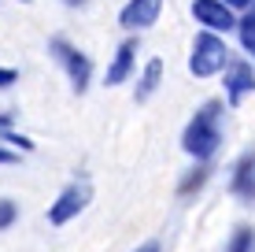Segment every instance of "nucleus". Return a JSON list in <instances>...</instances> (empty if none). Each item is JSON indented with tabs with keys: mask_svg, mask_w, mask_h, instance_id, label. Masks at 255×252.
Here are the masks:
<instances>
[{
	"mask_svg": "<svg viewBox=\"0 0 255 252\" xmlns=\"http://www.w3.org/2000/svg\"><path fill=\"white\" fill-rule=\"evenodd\" d=\"M218 115H222V108L211 100V104H204V108L196 111V119L189 123V130H185V149L192 156H211V152L218 149V141H222Z\"/></svg>",
	"mask_w": 255,
	"mask_h": 252,
	"instance_id": "nucleus-1",
	"label": "nucleus"
},
{
	"mask_svg": "<svg viewBox=\"0 0 255 252\" xmlns=\"http://www.w3.org/2000/svg\"><path fill=\"white\" fill-rule=\"evenodd\" d=\"M226 63V45L218 37H211V33H204V37H196V52H192V74H215L218 67Z\"/></svg>",
	"mask_w": 255,
	"mask_h": 252,
	"instance_id": "nucleus-2",
	"label": "nucleus"
},
{
	"mask_svg": "<svg viewBox=\"0 0 255 252\" xmlns=\"http://www.w3.org/2000/svg\"><path fill=\"white\" fill-rule=\"evenodd\" d=\"M248 241H252V234H248V230H241V234H237V238H233L230 252H244V249H248Z\"/></svg>",
	"mask_w": 255,
	"mask_h": 252,
	"instance_id": "nucleus-12",
	"label": "nucleus"
},
{
	"mask_svg": "<svg viewBox=\"0 0 255 252\" xmlns=\"http://www.w3.org/2000/svg\"><path fill=\"white\" fill-rule=\"evenodd\" d=\"M159 7H163V0H133V4H126V11H122V26H148V22H155Z\"/></svg>",
	"mask_w": 255,
	"mask_h": 252,
	"instance_id": "nucleus-4",
	"label": "nucleus"
},
{
	"mask_svg": "<svg viewBox=\"0 0 255 252\" xmlns=\"http://www.w3.org/2000/svg\"><path fill=\"white\" fill-rule=\"evenodd\" d=\"M159 71H163V63H159V59H152V63H148V71H144V85L137 89V100H144L148 93L155 89V82H159Z\"/></svg>",
	"mask_w": 255,
	"mask_h": 252,
	"instance_id": "nucleus-10",
	"label": "nucleus"
},
{
	"mask_svg": "<svg viewBox=\"0 0 255 252\" xmlns=\"http://www.w3.org/2000/svg\"><path fill=\"white\" fill-rule=\"evenodd\" d=\"M129 59H133V45L126 41V45L119 48V56H115V63H111V71H108V82H111V85L126 78V71H129Z\"/></svg>",
	"mask_w": 255,
	"mask_h": 252,
	"instance_id": "nucleus-8",
	"label": "nucleus"
},
{
	"mask_svg": "<svg viewBox=\"0 0 255 252\" xmlns=\"http://www.w3.org/2000/svg\"><path fill=\"white\" fill-rule=\"evenodd\" d=\"M85 197H89V193H85V189H67V193L59 197V204L52 208V223H67L70 215H74L78 208L85 204Z\"/></svg>",
	"mask_w": 255,
	"mask_h": 252,
	"instance_id": "nucleus-6",
	"label": "nucleus"
},
{
	"mask_svg": "<svg viewBox=\"0 0 255 252\" xmlns=\"http://www.w3.org/2000/svg\"><path fill=\"white\" fill-rule=\"evenodd\" d=\"M230 4H233V7H244V4H248V0H230Z\"/></svg>",
	"mask_w": 255,
	"mask_h": 252,
	"instance_id": "nucleus-15",
	"label": "nucleus"
},
{
	"mask_svg": "<svg viewBox=\"0 0 255 252\" xmlns=\"http://www.w3.org/2000/svg\"><path fill=\"white\" fill-rule=\"evenodd\" d=\"M244 45H248L252 52H255V15H248V19H244Z\"/></svg>",
	"mask_w": 255,
	"mask_h": 252,
	"instance_id": "nucleus-11",
	"label": "nucleus"
},
{
	"mask_svg": "<svg viewBox=\"0 0 255 252\" xmlns=\"http://www.w3.org/2000/svg\"><path fill=\"white\" fill-rule=\"evenodd\" d=\"M140 252H155V245H148V249H140Z\"/></svg>",
	"mask_w": 255,
	"mask_h": 252,
	"instance_id": "nucleus-16",
	"label": "nucleus"
},
{
	"mask_svg": "<svg viewBox=\"0 0 255 252\" xmlns=\"http://www.w3.org/2000/svg\"><path fill=\"white\" fill-rule=\"evenodd\" d=\"M15 82V71H0V85H11Z\"/></svg>",
	"mask_w": 255,
	"mask_h": 252,
	"instance_id": "nucleus-14",
	"label": "nucleus"
},
{
	"mask_svg": "<svg viewBox=\"0 0 255 252\" xmlns=\"http://www.w3.org/2000/svg\"><path fill=\"white\" fill-rule=\"evenodd\" d=\"M252 85H255L252 67H248V63H237V67H233V74H230V100L237 104V100L244 97V93L252 89Z\"/></svg>",
	"mask_w": 255,
	"mask_h": 252,
	"instance_id": "nucleus-7",
	"label": "nucleus"
},
{
	"mask_svg": "<svg viewBox=\"0 0 255 252\" xmlns=\"http://www.w3.org/2000/svg\"><path fill=\"white\" fill-rule=\"evenodd\" d=\"M52 52H56V59H59V63H63L67 71H70V78H74V85H78V89H85V82H89V59H85V56H78V52L70 48L67 41H56V45H52Z\"/></svg>",
	"mask_w": 255,
	"mask_h": 252,
	"instance_id": "nucleus-3",
	"label": "nucleus"
},
{
	"mask_svg": "<svg viewBox=\"0 0 255 252\" xmlns=\"http://www.w3.org/2000/svg\"><path fill=\"white\" fill-rule=\"evenodd\" d=\"M196 19L207 22V26H218V30H230L233 26V15L226 4H215V0H200L196 4Z\"/></svg>",
	"mask_w": 255,
	"mask_h": 252,
	"instance_id": "nucleus-5",
	"label": "nucleus"
},
{
	"mask_svg": "<svg viewBox=\"0 0 255 252\" xmlns=\"http://www.w3.org/2000/svg\"><path fill=\"white\" fill-rule=\"evenodd\" d=\"M11 215H15V204L0 201V227H7V223H11Z\"/></svg>",
	"mask_w": 255,
	"mask_h": 252,
	"instance_id": "nucleus-13",
	"label": "nucleus"
},
{
	"mask_svg": "<svg viewBox=\"0 0 255 252\" xmlns=\"http://www.w3.org/2000/svg\"><path fill=\"white\" fill-rule=\"evenodd\" d=\"M0 160H11V156H7V152H0Z\"/></svg>",
	"mask_w": 255,
	"mask_h": 252,
	"instance_id": "nucleus-17",
	"label": "nucleus"
},
{
	"mask_svg": "<svg viewBox=\"0 0 255 252\" xmlns=\"http://www.w3.org/2000/svg\"><path fill=\"white\" fill-rule=\"evenodd\" d=\"M237 189H241V193H248V197H255V160H244V163H241Z\"/></svg>",
	"mask_w": 255,
	"mask_h": 252,
	"instance_id": "nucleus-9",
	"label": "nucleus"
}]
</instances>
